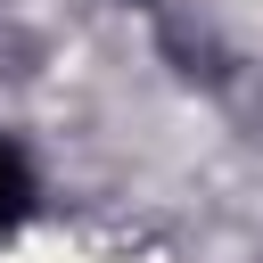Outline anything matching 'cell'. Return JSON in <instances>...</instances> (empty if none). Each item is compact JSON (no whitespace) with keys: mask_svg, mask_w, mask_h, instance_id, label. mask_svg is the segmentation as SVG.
I'll return each mask as SVG.
<instances>
[{"mask_svg":"<svg viewBox=\"0 0 263 263\" xmlns=\"http://www.w3.org/2000/svg\"><path fill=\"white\" fill-rule=\"evenodd\" d=\"M25 214H33V156L0 132V230H16Z\"/></svg>","mask_w":263,"mask_h":263,"instance_id":"1","label":"cell"}]
</instances>
